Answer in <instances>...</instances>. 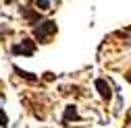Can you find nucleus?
Instances as JSON below:
<instances>
[{
    "label": "nucleus",
    "instance_id": "obj_1",
    "mask_svg": "<svg viewBox=\"0 0 131 128\" xmlns=\"http://www.w3.org/2000/svg\"><path fill=\"white\" fill-rule=\"evenodd\" d=\"M56 21H40L38 27H34V37L40 43H48V39L56 33Z\"/></svg>",
    "mask_w": 131,
    "mask_h": 128
},
{
    "label": "nucleus",
    "instance_id": "obj_2",
    "mask_svg": "<svg viewBox=\"0 0 131 128\" xmlns=\"http://www.w3.org/2000/svg\"><path fill=\"white\" fill-rule=\"evenodd\" d=\"M10 52L15 56H34L36 54V41H31V39H23L21 43H15L10 47Z\"/></svg>",
    "mask_w": 131,
    "mask_h": 128
},
{
    "label": "nucleus",
    "instance_id": "obj_3",
    "mask_svg": "<svg viewBox=\"0 0 131 128\" xmlns=\"http://www.w3.org/2000/svg\"><path fill=\"white\" fill-rule=\"evenodd\" d=\"M96 89L100 91V97L104 99V101H108L110 97H112V91H110V85L104 81V78H96Z\"/></svg>",
    "mask_w": 131,
    "mask_h": 128
},
{
    "label": "nucleus",
    "instance_id": "obj_4",
    "mask_svg": "<svg viewBox=\"0 0 131 128\" xmlns=\"http://www.w3.org/2000/svg\"><path fill=\"white\" fill-rule=\"evenodd\" d=\"M71 120H79V114H77V107L75 105H67L64 116H62V124H69Z\"/></svg>",
    "mask_w": 131,
    "mask_h": 128
},
{
    "label": "nucleus",
    "instance_id": "obj_5",
    "mask_svg": "<svg viewBox=\"0 0 131 128\" xmlns=\"http://www.w3.org/2000/svg\"><path fill=\"white\" fill-rule=\"evenodd\" d=\"M23 17L27 19V23H29V25H38V23L42 21V17H40V10H38V12H31V10H23Z\"/></svg>",
    "mask_w": 131,
    "mask_h": 128
},
{
    "label": "nucleus",
    "instance_id": "obj_6",
    "mask_svg": "<svg viewBox=\"0 0 131 128\" xmlns=\"http://www.w3.org/2000/svg\"><path fill=\"white\" fill-rule=\"evenodd\" d=\"M15 72H17L21 78H27V81H31V83H36V81H38V76H34L31 72H25V70H21L19 66H15Z\"/></svg>",
    "mask_w": 131,
    "mask_h": 128
},
{
    "label": "nucleus",
    "instance_id": "obj_7",
    "mask_svg": "<svg viewBox=\"0 0 131 128\" xmlns=\"http://www.w3.org/2000/svg\"><path fill=\"white\" fill-rule=\"evenodd\" d=\"M38 10H50V0H36Z\"/></svg>",
    "mask_w": 131,
    "mask_h": 128
},
{
    "label": "nucleus",
    "instance_id": "obj_8",
    "mask_svg": "<svg viewBox=\"0 0 131 128\" xmlns=\"http://www.w3.org/2000/svg\"><path fill=\"white\" fill-rule=\"evenodd\" d=\"M8 126V118H6V111L0 107V128H6Z\"/></svg>",
    "mask_w": 131,
    "mask_h": 128
}]
</instances>
